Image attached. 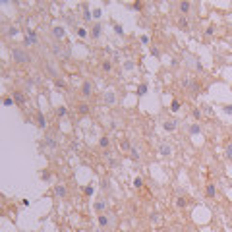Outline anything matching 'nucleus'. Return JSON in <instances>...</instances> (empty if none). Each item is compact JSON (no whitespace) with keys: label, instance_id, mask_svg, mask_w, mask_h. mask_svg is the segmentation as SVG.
I'll return each instance as SVG.
<instances>
[{"label":"nucleus","instance_id":"29","mask_svg":"<svg viewBox=\"0 0 232 232\" xmlns=\"http://www.w3.org/2000/svg\"><path fill=\"white\" fill-rule=\"evenodd\" d=\"M76 35H77V37H81V39H85L87 37V29L85 27H76Z\"/></svg>","mask_w":232,"mask_h":232},{"label":"nucleus","instance_id":"48","mask_svg":"<svg viewBox=\"0 0 232 232\" xmlns=\"http://www.w3.org/2000/svg\"><path fill=\"white\" fill-rule=\"evenodd\" d=\"M151 54H153V56H161V50H159V48H151Z\"/></svg>","mask_w":232,"mask_h":232},{"label":"nucleus","instance_id":"7","mask_svg":"<svg viewBox=\"0 0 232 232\" xmlns=\"http://www.w3.org/2000/svg\"><path fill=\"white\" fill-rule=\"evenodd\" d=\"M12 99H14V103L19 105V106H23V105H25V93H23V91H19V89H16V91L12 93Z\"/></svg>","mask_w":232,"mask_h":232},{"label":"nucleus","instance_id":"31","mask_svg":"<svg viewBox=\"0 0 232 232\" xmlns=\"http://www.w3.org/2000/svg\"><path fill=\"white\" fill-rule=\"evenodd\" d=\"M186 205H188L186 197H178V199H176V207H178V209H184Z\"/></svg>","mask_w":232,"mask_h":232},{"label":"nucleus","instance_id":"34","mask_svg":"<svg viewBox=\"0 0 232 232\" xmlns=\"http://www.w3.org/2000/svg\"><path fill=\"white\" fill-rule=\"evenodd\" d=\"M134 68H135V64H134L132 60H128V62H124V70H126V72H130V70H134Z\"/></svg>","mask_w":232,"mask_h":232},{"label":"nucleus","instance_id":"11","mask_svg":"<svg viewBox=\"0 0 232 232\" xmlns=\"http://www.w3.org/2000/svg\"><path fill=\"white\" fill-rule=\"evenodd\" d=\"M192 8H193V4H192V2H188V0H182V2H178V10H180V14H182V16H188V14L192 12Z\"/></svg>","mask_w":232,"mask_h":232},{"label":"nucleus","instance_id":"12","mask_svg":"<svg viewBox=\"0 0 232 232\" xmlns=\"http://www.w3.org/2000/svg\"><path fill=\"white\" fill-rule=\"evenodd\" d=\"M52 37H54L56 41H62L64 37H66V29H64L62 25H54V27H52Z\"/></svg>","mask_w":232,"mask_h":232},{"label":"nucleus","instance_id":"44","mask_svg":"<svg viewBox=\"0 0 232 232\" xmlns=\"http://www.w3.org/2000/svg\"><path fill=\"white\" fill-rule=\"evenodd\" d=\"M85 195H93V184H89L85 188Z\"/></svg>","mask_w":232,"mask_h":232},{"label":"nucleus","instance_id":"18","mask_svg":"<svg viewBox=\"0 0 232 232\" xmlns=\"http://www.w3.org/2000/svg\"><path fill=\"white\" fill-rule=\"evenodd\" d=\"M101 70H103L105 74H110V72L114 70V62L106 58V60H103V62H101Z\"/></svg>","mask_w":232,"mask_h":232},{"label":"nucleus","instance_id":"47","mask_svg":"<svg viewBox=\"0 0 232 232\" xmlns=\"http://www.w3.org/2000/svg\"><path fill=\"white\" fill-rule=\"evenodd\" d=\"M110 182H108V180H103V190H110Z\"/></svg>","mask_w":232,"mask_h":232},{"label":"nucleus","instance_id":"35","mask_svg":"<svg viewBox=\"0 0 232 232\" xmlns=\"http://www.w3.org/2000/svg\"><path fill=\"white\" fill-rule=\"evenodd\" d=\"M106 161H108V166H112V168H116V166H118V159L110 157V159H106Z\"/></svg>","mask_w":232,"mask_h":232},{"label":"nucleus","instance_id":"24","mask_svg":"<svg viewBox=\"0 0 232 232\" xmlns=\"http://www.w3.org/2000/svg\"><path fill=\"white\" fill-rule=\"evenodd\" d=\"M205 192H207V197H209V199H213L215 195H217V188H215V184H207V190H205Z\"/></svg>","mask_w":232,"mask_h":232},{"label":"nucleus","instance_id":"10","mask_svg":"<svg viewBox=\"0 0 232 232\" xmlns=\"http://www.w3.org/2000/svg\"><path fill=\"white\" fill-rule=\"evenodd\" d=\"M176 128H178V120H176V118H172V120H164V122H163V130H164L166 134L174 132Z\"/></svg>","mask_w":232,"mask_h":232},{"label":"nucleus","instance_id":"3","mask_svg":"<svg viewBox=\"0 0 232 232\" xmlns=\"http://www.w3.org/2000/svg\"><path fill=\"white\" fill-rule=\"evenodd\" d=\"M101 101H103V105H106V106H114L118 99H116V93H114V91L106 89V91L103 93V97H101Z\"/></svg>","mask_w":232,"mask_h":232},{"label":"nucleus","instance_id":"43","mask_svg":"<svg viewBox=\"0 0 232 232\" xmlns=\"http://www.w3.org/2000/svg\"><path fill=\"white\" fill-rule=\"evenodd\" d=\"M213 33H215V25L211 23V25L207 27V31H205V35H213Z\"/></svg>","mask_w":232,"mask_h":232},{"label":"nucleus","instance_id":"26","mask_svg":"<svg viewBox=\"0 0 232 232\" xmlns=\"http://www.w3.org/2000/svg\"><path fill=\"white\" fill-rule=\"evenodd\" d=\"M188 91H190V95H192V97H197V95H199V83H197V81H193L192 87H190Z\"/></svg>","mask_w":232,"mask_h":232},{"label":"nucleus","instance_id":"5","mask_svg":"<svg viewBox=\"0 0 232 232\" xmlns=\"http://www.w3.org/2000/svg\"><path fill=\"white\" fill-rule=\"evenodd\" d=\"M52 54H54L56 58H68V56H70V50L64 48L60 43H56V45L52 47Z\"/></svg>","mask_w":232,"mask_h":232},{"label":"nucleus","instance_id":"42","mask_svg":"<svg viewBox=\"0 0 232 232\" xmlns=\"http://www.w3.org/2000/svg\"><path fill=\"white\" fill-rule=\"evenodd\" d=\"M137 93H139V95H145V93H147V85H139V89H137Z\"/></svg>","mask_w":232,"mask_h":232},{"label":"nucleus","instance_id":"22","mask_svg":"<svg viewBox=\"0 0 232 232\" xmlns=\"http://www.w3.org/2000/svg\"><path fill=\"white\" fill-rule=\"evenodd\" d=\"M56 114H58V118H68L70 110H68L66 106H58V108H56Z\"/></svg>","mask_w":232,"mask_h":232},{"label":"nucleus","instance_id":"15","mask_svg":"<svg viewBox=\"0 0 232 232\" xmlns=\"http://www.w3.org/2000/svg\"><path fill=\"white\" fill-rule=\"evenodd\" d=\"M188 134H190V135H197V134H201L203 132V128H201V124H199V122H193V124H188Z\"/></svg>","mask_w":232,"mask_h":232},{"label":"nucleus","instance_id":"52","mask_svg":"<svg viewBox=\"0 0 232 232\" xmlns=\"http://www.w3.org/2000/svg\"><path fill=\"white\" fill-rule=\"evenodd\" d=\"M114 31L118 33V35H122V27H120V25H114Z\"/></svg>","mask_w":232,"mask_h":232},{"label":"nucleus","instance_id":"51","mask_svg":"<svg viewBox=\"0 0 232 232\" xmlns=\"http://www.w3.org/2000/svg\"><path fill=\"white\" fill-rule=\"evenodd\" d=\"M118 60H120V54L114 52V54H112V62H118Z\"/></svg>","mask_w":232,"mask_h":232},{"label":"nucleus","instance_id":"9","mask_svg":"<svg viewBox=\"0 0 232 232\" xmlns=\"http://www.w3.org/2000/svg\"><path fill=\"white\" fill-rule=\"evenodd\" d=\"M172 151H174V147H172L170 143H161V145H159V155H161V157H170Z\"/></svg>","mask_w":232,"mask_h":232},{"label":"nucleus","instance_id":"19","mask_svg":"<svg viewBox=\"0 0 232 232\" xmlns=\"http://www.w3.org/2000/svg\"><path fill=\"white\" fill-rule=\"evenodd\" d=\"M99 226L101 228H110V217L108 215H99Z\"/></svg>","mask_w":232,"mask_h":232},{"label":"nucleus","instance_id":"1","mask_svg":"<svg viewBox=\"0 0 232 232\" xmlns=\"http://www.w3.org/2000/svg\"><path fill=\"white\" fill-rule=\"evenodd\" d=\"M12 58H14L16 64H29L31 62V54H29L25 48H21V47H14L12 48Z\"/></svg>","mask_w":232,"mask_h":232},{"label":"nucleus","instance_id":"2","mask_svg":"<svg viewBox=\"0 0 232 232\" xmlns=\"http://www.w3.org/2000/svg\"><path fill=\"white\" fill-rule=\"evenodd\" d=\"M25 47H37L39 45V35L33 29H25V39H23Z\"/></svg>","mask_w":232,"mask_h":232},{"label":"nucleus","instance_id":"13","mask_svg":"<svg viewBox=\"0 0 232 232\" xmlns=\"http://www.w3.org/2000/svg\"><path fill=\"white\" fill-rule=\"evenodd\" d=\"M81 95H83L85 99H89V97L93 95V83H91V81H83V83H81Z\"/></svg>","mask_w":232,"mask_h":232},{"label":"nucleus","instance_id":"25","mask_svg":"<svg viewBox=\"0 0 232 232\" xmlns=\"http://www.w3.org/2000/svg\"><path fill=\"white\" fill-rule=\"evenodd\" d=\"M178 27H180V29H188V27H190V21H188L186 16H180V18H178Z\"/></svg>","mask_w":232,"mask_h":232},{"label":"nucleus","instance_id":"30","mask_svg":"<svg viewBox=\"0 0 232 232\" xmlns=\"http://www.w3.org/2000/svg\"><path fill=\"white\" fill-rule=\"evenodd\" d=\"M54 83H56V87H58V89H66V81H64V79L62 77H58V79H54Z\"/></svg>","mask_w":232,"mask_h":232},{"label":"nucleus","instance_id":"28","mask_svg":"<svg viewBox=\"0 0 232 232\" xmlns=\"http://www.w3.org/2000/svg\"><path fill=\"white\" fill-rule=\"evenodd\" d=\"M33 87H35V79L27 77V79H25V91H27V93H29V91H33Z\"/></svg>","mask_w":232,"mask_h":232},{"label":"nucleus","instance_id":"39","mask_svg":"<svg viewBox=\"0 0 232 232\" xmlns=\"http://www.w3.org/2000/svg\"><path fill=\"white\" fill-rule=\"evenodd\" d=\"M2 103H4V106H12V105H16L12 97H4V101H2Z\"/></svg>","mask_w":232,"mask_h":232},{"label":"nucleus","instance_id":"46","mask_svg":"<svg viewBox=\"0 0 232 232\" xmlns=\"http://www.w3.org/2000/svg\"><path fill=\"white\" fill-rule=\"evenodd\" d=\"M50 176H52V174H50L48 170H45V172H43V180H45V182H48V178Z\"/></svg>","mask_w":232,"mask_h":232},{"label":"nucleus","instance_id":"27","mask_svg":"<svg viewBox=\"0 0 232 232\" xmlns=\"http://www.w3.org/2000/svg\"><path fill=\"white\" fill-rule=\"evenodd\" d=\"M180 106H182V103H180L178 99H174L172 103H170V112H178V110H180Z\"/></svg>","mask_w":232,"mask_h":232},{"label":"nucleus","instance_id":"40","mask_svg":"<svg viewBox=\"0 0 232 232\" xmlns=\"http://www.w3.org/2000/svg\"><path fill=\"white\" fill-rule=\"evenodd\" d=\"M134 186H135V188H141V186H143V178H141V176L134 178Z\"/></svg>","mask_w":232,"mask_h":232},{"label":"nucleus","instance_id":"37","mask_svg":"<svg viewBox=\"0 0 232 232\" xmlns=\"http://www.w3.org/2000/svg\"><path fill=\"white\" fill-rule=\"evenodd\" d=\"M120 147H122V151H132V145H130V141H122Z\"/></svg>","mask_w":232,"mask_h":232},{"label":"nucleus","instance_id":"45","mask_svg":"<svg viewBox=\"0 0 232 232\" xmlns=\"http://www.w3.org/2000/svg\"><path fill=\"white\" fill-rule=\"evenodd\" d=\"M222 110L226 112V114H232V105H224V106H222Z\"/></svg>","mask_w":232,"mask_h":232},{"label":"nucleus","instance_id":"16","mask_svg":"<svg viewBox=\"0 0 232 232\" xmlns=\"http://www.w3.org/2000/svg\"><path fill=\"white\" fill-rule=\"evenodd\" d=\"M54 195H56V197H66V195H68V188L64 186V184H56L54 186Z\"/></svg>","mask_w":232,"mask_h":232},{"label":"nucleus","instance_id":"17","mask_svg":"<svg viewBox=\"0 0 232 232\" xmlns=\"http://www.w3.org/2000/svg\"><path fill=\"white\" fill-rule=\"evenodd\" d=\"M101 33H103V23H99V21H95V25L91 27V37L93 39H99Z\"/></svg>","mask_w":232,"mask_h":232},{"label":"nucleus","instance_id":"23","mask_svg":"<svg viewBox=\"0 0 232 232\" xmlns=\"http://www.w3.org/2000/svg\"><path fill=\"white\" fill-rule=\"evenodd\" d=\"M77 114H81V116L89 114V105H87V103H79L77 105Z\"/></svg>","mask_w":232,"mask_h":232},{"label":"nucleus","instance_id":"4","mask_svg":"<svg viewBox=\"0 0 232 232\" xmlns=\"http://www.w3.org/2000/svg\"><path fill=\"white\" fill-rule=\"evenodd\" d=\"M93 211H95L97 215H105V211H106V199L105 197H97L95 201H93Z\"/></svg>","mask_w":232,"mask_h":232},{"label":"nucleus","instance_id":"49","mask_svg":"<svg viewBox=\"0 0 232 232\" xmlns=\"http://www.w3.org/2000/svg\"><path fill=\"white\" fill-rule=\"evenodd\" d=\"M132 8H134V10H141V8H143V4H139V2H134V4H132Z\"/></svg>","mask_w":232,"mask_h":232},{"label":"nucleus","instance_id":"36","mask_svg":"<svg viewBox=\"0 0 232 232\" xmlns=\"http://www.w3.org/2000/svg\"><path fill=\"white\" fill-rule=\"evenodd\" d=\"M192 116H193L195 120H199V118H201V108H193V110H192Z\"/></svg>","mask_w":232,"mask_h":232},{"label":"nucleus","instance_id":"32","mask_svg":"<svg viewBox=\"0 0 232 232\" xmlns=\"http://www.w3.org/2000/svg\"><path fill=\"white\" fill-rule=\"evenodd\" d=\"M224 153H226V159H228V161H232V141L226 143V149H224Z\"/></svg>","mask_w":232,"mask_h":232},{"label":"nucleus","instance_id":"14","mask_svg":"<svg viewBox=\"0 0 232 232\" xmlns=\"http://www.w3.org/2000/svg\"><path fill=\"white\" fill-rule=\"evenodd\" d=\"M45 72H47V74H50V76H52L54 79H58V77H60V76H58V72H60V70H58V68L54 66L52 62H45Z\"/></svg>","mask_w":232,"mask_h":232},{"label":"nucleus","instance_id":"6","mask_svg":"<svg viewBox=\"0 0 232 232\" xmlns=\"http://www.w3.org/2000/svg\"><path fill=\"white\" fill-rule=\"evenodd\" d=\"M18 33H19V27L18 25H10V23L4 25V35H6V37L14 39V37H18Z\"/></svg>","mask_w":232,"mask_h":232},{"label":"nucleus","instance_id":"20","mask_svg":"<svg viewBox=\"0 0 232 232\" xmlns=\"http://www.w3.org/2000/svg\"><path fill=\"white\" fill-rule=\"evenodd\" d=\"M99 147L101 149H110V137H108V135H103V137H101V139H99Z\"/></svg>","mask_w":232,"mask_h":232},{"label":"nucleus","instance_id":"38","mask_svg":"<svg viewBox=\"0 0 232 232\" xmlns=\"http://www.w3.org/2000/svg\"><path fill=\"white\" fill-rule=\"evenodd\" d=\"M130 155H132V159H139V151H137V147H132V151H130Z\"/></svg>","mask_w":232,"mask_h":232},{"label":"nucleus","instance_id":"41","mask_svg":"<svg viewBox=\"0 0 232 232\" xmlns=\"http://www.w3.org/2000/svg\"><path fill=\"white\" fill-rule=\"evenodd\" d=\"M101 14H103V10H101V8H95V10H93V18L99 19V18H101Z\"/></svg>","mask_w":232,"mask_h":232},{"label":"nucleus","instance_id":"21","mask_svg":"<svg viewBox=\"0 0 232 232\" xmlns=\"http://www.w3.org/2000/svg\"><path fill=\"white\" fill-rule=\"evenodd\" d=\"M37 126L41 130L47 128V118H45V114H43V112H37Z\"/></svg>","mask_w":232,"mask_h":232},{"label":"nucleus","instance_id":"33","mask_svg":"<svg viewBox=\"0 0 232 232\" xmlns=\"http://www.w3.org/2000/svg\"><path fill=\"white\" fill-rule=\"evenodd\" d=\"M149 221L151 222H159V221H161V215H159V213H151L149 215Z\"/></svg>","mask_w":232,"mask_h":232},{"label":"nucleus","instance_id":"8","mask_svg":"<svg viewBox=\"0 0 232 232\" xmlns=\"http://www.w3.org/2000/svg\"><path fill=\"white\" fill-rule=\"evenodd\" d=\"M45 145L48 147V151H52V153L58 149V143H56V139H54L52 134H47V135H45Z\"/></svg>","mask_w":232,"mask_h":232},{"label":"nucleus","instance_id":"50","mask_svg":"<svg viewBox=\"0 0 232 232\" xmlns=\"http://www.w3.org/2000/svg\"><path fill=\"white\" fill-rule=\"evenodd\" d=\"M141 43H143V45H149V37H147V35H143V37H141Z\"/></svg>","mask_w":232,"mask_h":232}]
</instances>
